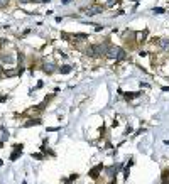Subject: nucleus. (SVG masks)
<instances>
[{
	"label": "nucleus",
	"instance_id": "obj_2",
	"mask_svg": "<svg viewBox=\"0 0 169 184\" xmlns=\"http://www.w3.org/2000/svg\"><path fill=\"white\" fill-rule=\"evenodd\" d=\"M98 12H102V7H98V5H96V7L86 8V10H85V14H86V15H95V14H98Z\"/></svg>",
	"mask_w": 169,
	"mask_h": 184
},
{
	"label": "nucleus",
	"instance_id": "obj_5",
	"mask_svg": "<svg viewBox=\"0 0 169 184\" xmlns=\"http://www.w3.org/2000/svg\"><path fill=\"white\" fill-rule=\"evenodd\" d=\"M159 44H161V47L164 49V51L169 52V39H161L159 41Z\"/></svg>",
	"mask_w": 169,
	"mask_h": 184
},
{
	"label": "nucleus",
	"instance_id": "obj_10",
	"mask_svg": "<svg viewBox=\"0 0 169 184\" xmlns=\"http://www.w3.org/2000/svg\"><path fill=\"white\" fill-rule=\"evenodd\" d=\"M59 71H61L63 75H68V73H69V71H71V66H63V68H61V69H59Z\"/></svg>",
	"mask_w": 169,
	"mask_h": 184
},
{
	"label": "nucleus",
	"instance_id": "obj_8",
	"mask_svg": "<svg viewBox=\"0 0 169 184\" xmlns=\"http://www.w3.org/2000/svg\"><path fill=\"white\" fill-rule=\"evenodd\" d=\"M125 58H127L125 51H123V49H120V51H118V56H117V61H122V59H125Z\"/></svg>",
	"mask_w": 169,
	"mask_h": 184
},
{
	"label": "nucleus",
	"instance_id": "obj_12",
	"mask_svg": "<svg viewBox=\"0 0 169 184\" xmlns=\"http://www.w3.org/2000/svg\"><path fill=\"white\" fill-rule=\"evenodd\" d=\"M154 12H156V14H164V8L157 7V8H154Z\"/></svg>",
	"mask_w": 169,
	"mask_h": 184
},
{
	"label": "nucleus",
	"instance_id": "obj_3",
	"mask_svg": "<svg viewBox=\"0 0 169 184\" xmlns=\"http://www.w3.org/2000/svg\"><path fill=\"white\" fill-rule=\"evenodd\" d=\"M102 166H96V167H95V169H91V171H90V176L91 177H98V172H102Z\"/></svg>",
	"mask_w": 169,
	"mask_h": 184
},
{
	"label": "nucleus",
	"instance_id": "obj_9",
	"mask_svg": "<svg viewBox=\"0 0 169 184\" xmlns=\"http://www.w3.org/2000/svg\"><path fill=\"white\" fill-rule=\"evenodd\" d=\"M41 123V120H37V118H35V120H31V122H27V123H25V127H32V125H39Z\"/></svg>",
	"mask_w": 169,
	"mask_h": 184
},
{
	"label": "nucleus",
	"instance_id": "obj_14",
	"mask_svg": "<svg viewBox=\"0 0 169 184\" xmlns=\"http://www.w3.org/2000/svg\"><path fill=\"white\" fill-rule=\"evenodd\" d=\"M20 2H29V0H20Z\"/></svg>",
	"mask_w": 169,
	"mask_h": 184
},
{
	"label": "nucleus",
	"instance_id": "obj_4",
	"mask_svg": "<svg viewBox=\"0 0 169 184\" xmlns=\"http://www.w3.org/2000/svg\"><path fill=\"white\" fill-rule=\"evenodd\" d=\"M44 71H46L47 75H51V73H54L56 71V66L54 64H44Z\"/></svg>",
	"mask_w": 169,
	"mask_h": 184
},
{
	"label": "nucleus",
	"instance_id": "obj_6",
	"mask_svg": "<svg viewBox=\"0 0 169 184\" xmlns=\"http://www.w3.org/2000/svg\"><path fill=\"white\" fill-rule=\"evenodd\" d=\"M0 59H2L4 63H8V64H10L12 61H14V58H12L10 54H2V56H0Z\"/></svg>",
	"mask_w": 169,
	"mask_h": 184
},
{
	"label": "nucleus",
	"instance_id": "obj_11",
	"mask_svg": "<svg viewBox=\"0 0 169 184\" xmlns=\"http://www.w3.org/2000/svg\"><path fill=\"white\" fill-rule=\"evenodd\" d=\"M7 4H8V0H0V8L7 7Z\"/></svg>",
	"mask_w": 169,
	"mask_h": 184
},
{
	"label": "nucleus",
	"instance_id": "obj_1",
	"mask_svg": "<svg viewBox=\"0 0 169 184\" xmlns=\"http://www.w3.org/2000/svg\"><path fill=\"white\" fill-rule=\"evenodd\" d=\"M20 154H22V144H17V145H14V154H12L10 156V161H15L17 157L20 156Z\"/></svg>",
	"mask_w": 169,
	"mask_h": 184
},
{
	"label": "nucleus",
	"instance_id": "obj_13",
	"mask_svg": "<svg viewBox=\"0 0 169 184\" xmlns=\"http://www.w3.org/2000/svg\"><path fill=\"white\" fill-rule=\"evenodd\" d=\"M71 0H63V4H69Z\"/></svg>",
	"mask_w": 169,
	"mask_h": 184
},
{
	"label": "nucleus",
	"instance_id": "obj_7",
	"mask_svg": "<svg viewBox=\"0 0 169 184\" xmlns=\"http://www.w3.org/2000/svg\"><path fill=\"white\" fill-rule=\"evenodd\" d=\"M162 184H169V169L164 171V174H162Z\"/></svg>",
	"mask_w": 169,
	"mask_h": 184
}]
</instances>
